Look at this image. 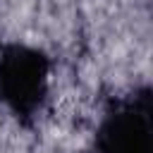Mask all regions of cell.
Instances as JSON below:
<instances>
[{
  "label": "cell",
  "instance_id": "7a4b0ae2",
  "mask_svg": "<svg viewBox=\"0 0 153 153\" xmlns=\"http://www.w3.org/2000/svg\"><path fill=\"white\" fill-rule=\"evenodd\" d=\"M98 153H153V91L139 86L124 98H112L96 129Z\"/></svg>",
  "mask_w": 153,
  "mask_h": 153
},
{
  "label": "cell",
  "instance_id": "3957f363",
  "mask_svg": "<svg viewBox=\"0 0 153 153\" xmlns=\"http://www.w3.org/2000/svg\"><path fill=\"white\" fill-rule=\"evenodd\" d=\"M81 153H98V151H96V148L91 146V148H86V151H81Z\"/></svg>",
  "mask_w": 153,
  "mask_h": 153
},
{
  "label": "cell",
  "instance_id": "6da1fadb",
  "mask_svg": "<svg viewBox=\"0 0 153 153\" xmlns=\"http://www.w3.org/2000/svg\"><path fill=\"white\" fill-rule=\"evenodd\" d=\"M50 60L24 43H0V100L24 127H33L48 98Z\"/></svg>",
  "mask_w": 153,
  "mask_h": 153
}]
</instances>
